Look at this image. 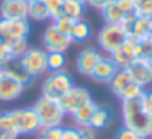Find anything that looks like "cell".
Returning a JSON list of instances; mask_svg holds the SVG:
<instances>
[{"mask_svg":"<svg viewBox=\"0 0 152 139\" xmlns=\"http://www.w3.org/2000/svg\"><path fill=\"white\" fill-rule=\"evenodd\" d=\"M116 4L119 5V8H121V12L124 15H134L136 13L134 0H116Z\"/></svg>","mask_w":152,"mask_h":139,"instance_id":"d6a6232c","label":"cell"},{"mask_svg":"<svg viewBox=\"0 0 152 139\" xmlns=\"http://www.w3.org/2000/svg\"><path fill=\"white\" fill-rule=\"evenodd\" d=\"M90 34H92L90 25L87 23L85 20H77L75 25H74L72 33H70V38H72V41H75V43H83V41H87L90 38Z\"/></svg>","mask_w":152,"mask_h":139,"instance_id":"d4e9b609","label":"cell"},{"mask_svg":"<svg viewBox=\"0 0 152 139\" xmlns=\"http://www.w3.org/2000/svg\"><path fill=\"white\" fill-rule=\"evenodd\" d=\"M90 100H92V95H90V92L85 87H75L74 85L72 89L64 93L57 102H59L61 108L64 110L66 115H72L80 105L90 102Z\"/></svg>","mask_w":152,"mask_h":139,"instance_id":"ba28073f","label":"cell"},{"mask_svg":"<svg viewBox=\"0 0 152 139\" xmlns=\"http://www.w3.org/2000/svg\"><path fill=\"white\" fill-rule=\"evenodd\" d=\"M41 43H43V48L48 53H66L74 41L70 36H66V34H62L61 31H57L56 26L51 23L49 26L43 31Z\"/></svg>","mask_w":152,"mask_h":139,"instance_id":"8992f818","label":"cell"},{"mask_svg":"<svg viewBox=\"0 0 152 139\" xmlns=\"http://www.w3.org/2000/svg\"><path fill=\"white\" fill-rule=\"evenodd\" d=\"M36 139H49V138H48L46 134H43V131H39V132H38V136H36Z\"/></svg>","mask_w":152,"mask_h":139,"instance_id":"60d3db41","label":"cell"},{"mask_svg":"<svg viewBox=\"0 0 152 139\" xmlns=\"http://www.w3.org/2000/svg\"><path fill=\"white\" fill-rule=\"evenodd\" d=\"M66 62V53H48V70H51V72L64 70Z\"/></svg>","mask_w":152,"mask_h":139,"instance_id":"4316f807","label":"cell"},{"mask_svg":"<svg viewBox=\"0 0 152 139\" xmlns=\"http://www.w3.org/2000/svg\"><path fill=\"white\" fill-rule=\"evenodd\" d=\"M62 129H64V126H54V128L41 129V131H43V134H46L49 139H62Z\"/></svg>","mask_w":152,"mask_h":139,"instance_id":"e575fe53","label":"cell"},{"mask_svg":"<svg viewBox=\"0 0 152 139\" xmlns=\"http://www.w3.org/2000/svg\"><path fill=\"white\" fill-rule=\"evenodd\" d=\"M134 15L152 20V0H144V2L137 4L136 5V13Z\"/></svg>","mask_w":152,"mask_h":139,"instance_id":"f546056e","label":"cell"},{"mask_svg":"<svg viewBox=\"0 0 152 139\" xmlns=\"http://www.w3.org/2000/svg\"><path fill=\"white\" fill-rule=\"evenodd\" d=\"M2 70H4L7 75H10L12 79H15L17 82H20L21 85H25V87L30 85V83L33 82V75H31V74L28 72V69L23 66L21 59H10L4 67H2Z\"/></svg>","mask_w":152,"mask_h":139,"instance_id":"9a60e30c","label":"cell"},{"mask_svg":"<svg viewBox=\"0 0 152 139\" xmlns=\"http://www.w3.org/2000/svg\"><path fill=\"white\" fill-rule=\"evenodd\" d=\"M118 72V66L111 61L110 56H103L98 61V64L95 66V69L90 74V79L95 80L98 83H110V80L113 79V75Z\"/></svg>","mask_w":152,"mask_h":139,"instance_id":"5bb4252c","label":"cell"},{"mask_svg":"<svg viewBox=\"0 0 152 139\" xmlns=\"http://www.w3.org/2000/svg\"><path fill=\"white\" fill-rule=\"evenodd\" d=\"M33 110L36 113L38 119H39L41 129L54 128V126H62V121L66 118V113L61 108L57 100L44 98L39 97L36 100V103L33 105Z\"/></svg>","mask_w":152,"mask_h":139,"instance_id":"7a4b0ae2","label":"cell"},{"mask_svg":"<svg viewBox=\"0 0 152 139\" xmlns=\"http://www.w3.org/2000/svg\"><path fill=\"white\" fill-rule=\"evenodd\" d=\"M132 80H131V75H129V72L126 69H118V72L113 75V79L110 80V89H111V92L115 93L116 97H119V93L123 92V90L126 89V85H129Z\"/></svg>","mask_w":152,"mask_h":139,"instance_id":"d6986e66","label":"cell"},{"mask_svg":"<svg viewBox=\"0 0 152 139\" xmlns=\"http://www.w3.org/2000/svg\"><path fill=\"white\" fill-rule=\"evenodd\" d=\"M28 2H33V0H28Z\"/></svg>","mask_w":152,"mask_h":139,"instance_id":"bcb514c9","label":"cell"},{"mask_svg":"<svg viewBox=\"0 0 152 139\" xmlns=\"http://www.w3.org/2000/svg\"><path fill=\"white\" fill-rule=\"evenodd\" d=\"M21 62L33 79H36L48 70V51L44 48H30L21 57Z\"/></svg>","mask_w":152,"mask_h":139,"instance_id":"52a82bcc","label":"cell"},{"mask_svg":"<svg viewBox=\"0 0 152 139\" xmlns=\"http://www.w3.org/2000/svg\"><path fill=\"white\" fill-rule=\"evenodd\" d=\"M4 43V38H2V34H0V44Z\"/></svg>","mask_w":152,"mask_h":139,"instance_id":"7bdbcfd3","label":"cell"},{"mask_svg":"<svg viewBox=\"0 0 152 139\" xmlns=\"http://www.w3.org/2000/svg\"><path fill=\"white\" fill-rule=\"evenodd\" d=\"M147 62H149V64H151V66H152V53L149 54V57H147Z\"/></svg>","mask_w":152,"mask_h":139,"instance_id":"b9f144b4","label":"cell"},{"mask_svg":"<svg viewBox=\"0 0 152 139\" xmlns=\"http://www.w3.org/2000/svg\"><path fill=\"white\" fill-rule=\"evenodd\" d=\"M80 129V139H96V131L90 126L87 128H79Z\"/></svg>","mask_w":152,"mask_h":139,"instance_id":"74e56055","label":"cell"},{"mask_svg":"<svg viewBox=\"0 0 152 139\" xmlns=\"http://www.w3.org/2000/svg\"><path fill=\"white\" fill-rule=\"evenodd\" d=\"M28 20L33 21H46L49 20V12L43 0H33L28 2Z\"/></svg>","mask_w":152,"mask_h":139,"instance_id":"ffe728a7","label":"cell"},{"mask_svg":"<svg viewBox=\"0 0 152 139\" xmlns=\"http://www.w3.org/2000/svg\"><path fill=\"white\" fill-rule=\"evenodd\" d=\"M131 75V80L141 87H149L152 83V66L147 62V59L136 57L126 69Z\"/></svg>","mask_w":152,"mask_h":139,"instance_id":"30bf717a","label":"cell"},{"mask_svg":"<svg viewBox=\"0 0 152 139\" xmlns=\"http://www.w3.org/2000/svg\"><path fill=\"white\" fill-rule=\"evenodd\" d=\"M10 59H12V57H10V54H8L7 46H5V41H4V43L0 44V67H4Z\"/></svg>","mask_w":152,"mask_h":139,"instance_id":"f35d334b","label":"cell"},{"mask_svg":"<svg viewBox=\"0 0 152 139\" xmlns=\"http://www.w3.org/2000/svg\"><path fill=\"white\" fill-rule=\"evenodd\" d=\"M102 17H103V20H105L106 25H119L126 15L121 12L119 5L116 4V0H113V2H110V4L102 10Z\"/></svg>","mask_w":152,"mask_h":139,"instance_id":"ac0fdd59","label":"cell"},{"mask_svg":"<svg viewBox=\"0 0 152 139\" xmlns=\"http://www.w3.org/2000/svg\"><path fill=\"white\" fill-rule=\"evenodd\" d=\"M83 2H85V5H90L92 8L103 10V8H105L110 2H113V0H83Z\"/></svg>","mask_w":152,"mask_h":139,"instance_id":"8d00e7d4","label":"cell"},{"mask_svg":"<svg viewBox=\"0 0 152 139\" xmlns=\"http://www.w3.org/2000/svg\"><path fill=\"white\" fill-rule=\"evenodd\" d=\"M10 116L13 121V129L18 134H38L41 131V124L34 113L33 106L31 108H17L10 110Z\"/></svg>","mask_w":152,"mask_h":139,"instance_id":"5b68a950","label":"cell"},{"mask_svg":"<svg viewBox=\"0 0 152 139\" xmlns=\"http://www.w3.org/2000/svg\"><path fill=\"white\" fill-rule=\"evenodd\" d=\"M49 12V20L56 21L57 18L64 17V2L66 0H43Z\"/></svg>","mask_w":152,"mask_h":139,"instance_id":"83f0119b","label":"cell"},{"mask_svg":"<svg viewBox=\"0 0 152 139\" xmlns=\"http://www.w3.org/2000/svg\"><path fill=\"white\" fill-rule=\"evenodd\" d=\"M129 34L139 38V40H145V38L151 34V20L149 18H144V17H137L136 15L134 21H132V26H131V31Z\"/></svg>","mask_w":152,"mask_h":139,"instance_id":"603a6c76","label":"cell"},{"mask_svg":"<svg viewBox=\"0 0 152 139\" xmlns=\"http://www.w3.org/2000/svg\"><path fill=\"white\" fill-rule=\"evenodd\" d=\"M110 121H111V113H110V110L105 108V106H98L92 116L90 128H93L95 131H100V129H105L110 124Z\"/></svg>","mask_w":152,"mask_h":139,"instance_id":"7402d4cb","label":"cell"},{"mask_svg":"<svg viewBox=\"0 0 152 139\" xmlns=\"http://www.w3.org/2000/svg\"><path fill=\"white\" fill-rule=\"evenodd\" d=\"M74 87V79L67 70H57L51 72L44 79L41 87V97L51 100H59L66 92H69Z\"/></svg>","mask_w":152,"mask_h":139,"instance_id":"3957f363","label":"cell"},{"mask_svg":"<svg viewBox=\"0 0 152 139\" xmlns=\"http://www.w3.org/2000/svg\"><path fill=\"white\" fill-rule=\"evenodd\" d=\"M144 92H145L144 87L131 82L129 85H126V89L123 90L121 93H119L118 98L121 100V102H134V100H141L142 95H144Z\"/></svg>","mask_w":152,"mask_h":139,"instance_id":"484cf974","label":"cell"},{"mask_svg":"<svg viewBox=\"0 0 152 139\" xmlns=\"http://www.w3.org/2000/svg\"><path fill=\"white\" fill-rule=\"evenodd\" d=\"M2 72H4V70H2V67H0V75H2Z\"/></svg>","mask_w":152,"mask_h":139,"instance_id":"ee69618b","label":"cell"},{"mask_svg":"<svg viewBox=\"0 0 152 139\" xmlns=\"http://www.w3.org/2000/svg\"><path fill=\"white\" fill-rule=\"evenodd\" d=\"M30 31L31 28L28 20H5V18H0V34H2L4 41L28 38Z\"/></svg>","mask_w":152,"mask_h":139,"instance_id":"9c48e42d","label":"cell"},{"mask_svg":"<svg viewBox=\"0 0 152 139\" xmlns=\"http://www.w3.org/2000/svg\"><path fill=\"white\" fill-rule=\"evenodd\" d=\"M75 21L77 20H74V18H70V17H61V18H57L56 21H53V25L56 26V30L57 31H61L62 34H66V36H70V33H72V30H74V25H75Z\"/></svg>","mask_w":152,"mask_h":139,"instance_id":"f1b7e54d","label":"cell"},{"mask_svg":"<svg viewBox=\"0 0 152 139\" xmlns=\"http://www.w3.org/2000/svg\"><path fill=\"white\" fill-rule=\"evenodd\" d=\"M5 46H7V51H8L12 59H21L25 56V53L30 49V46H28V38L8 40V41H5Z\"/></svg>","mask_w":152,"mask_h":139,"instance_id":"44dd1931","label":"cell"},{"mask_svg":"<svg viewBox=\"0 0 152 139\" xmlns=\"http://www.w3.org/2000/svg\"><path fill=\"white\" fill-rule=\"evenodd\" d=\"M25 89H26L25 85H21L20 82L2 72V75H0V102H13V100L20 98Z\"/></svg>","mask_w":152,"mask_h":139,"instance_id":"4fadbf2b","label":"cell"},{"mask_svg":"<svg viewBox=\"0 0 152 139\" xmlns=\"http://www.w3.org/2000/svg\"><path fill=\"white\" fill-rule=\"evenodd\" d=\"M123 123L126 128L136 131L144 139L152 136V116L147 113L141 100L134 102H123L121 105Z\"/></svg>","mask_w":152,"mask_h":139,"instance_id":"6da1fadb","label":"cell"},{"mask_svg":"<svg viewBox=\"0 0 152 139\" xmlns=\"http://www.w3.org/2000/svg\"><path fill=\"white\" fill-rule=\"evenodd\" d=\"M111 61L118 66V69H128V66L136 59V51H134V46L129 43H126L123 46H119L116 51H113L110 54Z\"/></svg>","mask_w":152,"mask_h":139,"instance_id":"2e32d148","label":"cell"},{"mask_svg":"<svg viewBox=\"0 0 152 139\" xmlns=\"http://www.w3.org/2000/svg\"><path fill=\"white\" fill-rule=\"evenodd\" d=\"M136 57H142V59H147L149 54L152 53V44L147 40H141L136 46Z\"/></svg>","mask_w":152,"mask_h":139,"instance_id":"4dcf8cb0","label":"cell"},{"mask_svg":"<svg viewBox=\"0 0 152 139\" xmlns=\"http://www.w3.org/2000/svg\"><path fill=\"white\" fill-rule=\"evenodd\" d=\"M85 13V2L83 0H66L64 2V15L74 20H82Z\"/></svg>","mask_w":152,"mask_h":139,"instance_id":"cb8c5ba5","label":"cell"},{"mask_svg":"<svg viewBox=\"0 0 152 139\" xmlns=\"http://www.w3.org/2000/svg\"><path fill=\"white\" fill-rule=\"evenodd\" d=\"M18 132L13 129H2L0 131V139H18Z\"/></svg>","mask_w":152,"mask_h":139,"instance_id":"ab89813d","label":"cell"},{"mask_svg":"<svg viewBox=\"0 0 152 139\" xmlns=\"http://www.w3.org/2000/svg\"><path fill=\"white\" fill-rule=\"evenodd\" d=\"M151 31H152V20H151Z\"/></svg>","mask_w":152,"mask_h":139,"instance_id":"f6af8a7d","label":"cell"},{"mask_svg":"<svg viewBox=\"0 0 152 139\" xmlns=\"http://www.w3.org/2000/svg\"><path fill=\"white\" fill-rule=\"evenodd\" d=\"M128 38V33L126 30H123L121 25H106L98 31V36H96V41H98V46L103 53L110 54L113 51H116L119 46H123Z\"/></svg>","mask_w":152,"mask_h":139,"instance_id":"277c9868","label":"cell"},{"mask_svg":"<svg viewBox=\"0 0 152 139\" xmlns=\"http://www.w3.org/2000/svg\"><path fill=\"white\" fill-rule=\"evenodd\" d=\"M102 57L103 56L98 49H95V48H85V49H82L77 54L75 69L79 70V74L90 77L92 70L95 69V66L98 64V61L102 59Z\"/></svg>","mask_w":152,"mask_h":139,"instance_id":"7c38bea8","label":"cell"},{"mask_svg":"<svg viewBox=\"0 0 152 139\" xmlns=\"http://www.w3.org/2000/svg\"><path fill=\"white\" fill-rule=\"evenodd\" d=\"M141 102H142V105H144V108L147 110V113L152 116V89L145 90L142 98H141Z\"/></svg>","mask_w":152,"mask_h":139,"instance_id":"d590c367","label":"cell"},{"mask_svg":"<svg viewBox=\"0 0 152 139\" xmlns=\"http://www.w3.org/2000/svg\"><path fill=\"white\" fill-rule=\"evenodd\" d=\"M151 138H152V136H151Z\"/></svg>","mask_w":152,"mask_h":139,"instance_id":"7dc6e473","label":"cell"},{"mask_svg":"<svg viewBox=\"0 0 152 139\" xmlns=\"http://www.w3.org/2000/svg\"><path fill=\"white\" fill-rule=\"evenodd\" d=\"M115 139H144V138H142V136H139L137 132L132 131V129L123 126V128L116 132V138Z\"/></svg>","mask_w":152,"mask_h":139,"instance_id":"1f68e13d","label":"cell"},{"mask_svg":"<svg viewBox=\"0 0 152 139\" xmlns=\"http://www.w3.org/2000/svg\"><path fill=\"white\" fill-rule=\"evenodd\" d=\"M0 18L5 20H28V0H2Z\"/></svg>","mask_w":152,"mask_h":139,"instance_id":"8fae6325","label":"cell"},{"mask_svg":"<svg viewBox=\"0 0 152 139\" xmlns=\"http://www.w3.org/2000/svg\"><path fill=\"white\" fill-rule=\"evenodd\" d=\"M62 139H80V129L77 126H66L62 129Z\"/></svg>","mask_w":152,"mask_h":139,"instance_id":"836d02e7","label":"cell"},{"mask_svg":"<svg viewBox=\"0 0 152 139\" xmlns=\"http://www.w3.org/2000/svg\"><path fill=\"white\" fill-rule=\"evenodd\" d=\"M96 108H98V105H96L93 100H90V102L80 105L79 108L70 115L72 116V121L75 123L77 128H87V126H90L92 116H93V113H95Z\"/></svg>","mask_w":152,"mask_h":139,"instance_id":"e0dca14e","label":"cell"}]
</instances>
